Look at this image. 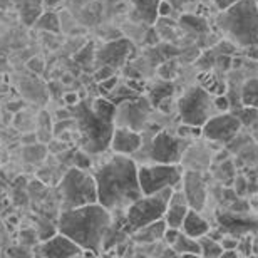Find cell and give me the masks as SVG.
<instances>
[{"instance_id": "cell-17", "label": "cell", "mask_w": 258, "mask_h": 258, "mask_svg": "<svg viewBox=\"0 0 258 258\" xmlns=\"http://www.w3.org/2000/svg\"><path fill=\"white\" fill-rule=\"evenodd\" d=\"M179 230H181L183 233H186L188 236H193V238L200 240L201 236L210 233V225H208V221L200 215V211L191 208L188 211L186 218H184Z\"/></svg>"}, {"instance_id": "cell-23", "label": "cell", "mask_w": 258, "mask_h": 258, "mask_svg": "<svg viewBox=\"0 0 258 258\" xmlns=\"http://www.w3.org/2000/svg\"><path fill=\"white\" fill-rule=\"evenodd\" d=\"M49 149L45 146V143H35V144H29V146H24V153L22 156L27 163L34 164V163H40L47 158Z\"/></svg>"}, {"instance_id": "cell-7", "label": "cell", "mask_w": 258, "mask_h": 258, "mask_svg": "<svg viewBox=\"0 0 258 258\" xmlns=\"http://www.w3.org/2000/svg\"><path fill=\"white\" fill-rule=\"evenodd\" d=\"M138 176L143 195H151L166 188L179 186L183 178V169L179 164L149 163L138 168Z\"/></svg>"}, {"instance_id": "cell-6", "label": "cell", "mask_w": 258, "mask_h": 258, "mask_svg": "<svg viewBox=\"0 0 258 258\" xmlns=\"http://www.w3.org/2000/svg\"><path fill=\"white\" fill-rule=\"evenodd\" d=\"M173 189L174 188H166L158 193L143 195L141 198H138L133 205H129L124 211L126 233L131 236L134 231L143 228V226L163 220Z\"/></svg>"}, {"instance_id": "cell-20", "label": "cell", "mask_w": 258, "mask_h": 258, "mask_svg": "<svg viewBox=\"0 0 258 258\" xmlns=\"http://www.w3.org/2000/svg\"><path fill=\"white\" fill-rule=\"evenodd\" d=\"M171 96H173V84L171 82H159L149 91V102L153 106H163L164 102L171 101Z\"/></svg>"}, {"instance_id": "cell-40", "label": "cell", "mask_w": 258, "mask_h": 258, "mask_svg": "<svg viewBox=\"0 0 258 258\" xmlns=\"http://www.w3.org/2000/svg\"><path fill=\"white\" fill-rule=\"evenodd\" d=\"M0 246H2V243H0Z\"/></svg>"}, {"instance_id": "cell-29", "label": "cell", "mask_w": 258, "mask_h": 258, "mask_svg": "<svg viewBox=\"0 0 258 258\" xmlns=\"http://www.w3.org/2000/svg\"><path fill=\"white\" fill-rule=\"evenodd\" d=\"M117 82H119L117 76H111V77H107V79L101 81L99 82V87H101V91H104V92H107V94H109V92L117 86Z\"/></svg>"}, {"instance_id": "cell-36", "label": "cell", "mask_w": 258, "mask_h": 258, "mask_svg": "<svg viewBox=\"0 0 258 258\" xmlns=\"http://www.w3.org/2000/svg\"><path fill=\"white\" fill-rule=\"evenodd\" d=\"M235 2H238V0H213L215 7L218 9V10H225V9H228L230 5H233Z\"/></svg>"}, {"instance_id": "cell-32", "label": "cell", "mask_w": 258, "mask_h": 258, "mask_svg": "<svg viewBox=\"0 0 258 258\" xmlns=\"http://www.w3.org/2000/svg\"><path fill=\"white\" fill-rule=\"evenodd\" d=\"M173 5L168 2V0H161L158 7V17H169V14L173 12Z\"/></svg>"}, {"instance_id": "cell-31", "label": "cell", "mask_w": 258, "mask_h": 258, "mask_svg": "<svg viewBox=\"0 0 258 258\" xmlns=\"http://www.w3.org/2000/svg\"><path fill=\"white\" fill-rule=\"evenodd\" d=\"M62 101H64V104L67 107H72V106H76L77 102L81 101V97H79V92H74V91H69V92H66V94L62 96Z\"/></svg>"}, {"instance_id": "cell-9", "label": "cell", "mask_w": 258, "mask_h": 258, "mask_svg": "<svg viewBox=\"0 0 258 258\" xmlns=\"http://www.w3.org/2000/svg\"><path fill=\"white\" fill-rule=\"evenodd\" d=\"M188 146L189 139H184L178 134L174 136L168 131H159L158 134H154L153 141L149 144L148 159L151 163L179 164Z\"/></svg>"}, {"instance_id": "cell-10", "label": "cell", "mask_w": 258, "mask_h": 258, "mask_svg": "<svg viewBox=\"0 0 258 258\" xmlns=\"http://www.w3.org/2000/svg\"><path fill=\"white\" fill-rule=\"evenodd\" d=\"M241 127V119L228 112L218 116H211L208 121L201 126V136L213 143H230Z\"/></svg>"}, {"instance_id": "cell-35", "label": "cell", "mask_w": 258, "mask_h": 258, "mask_svg": "<svg viewBox=\"0 0 258 258\" xmlns=\"http://www.w3.org/2000/svg\"><path fill=\"white\" fill-rule=\"evenodd\" d=\"M220 243H221V246H223V250H233L238 246V241H236L235 238H221Z\"/></svg>"}, {"instance_id": "cell-13", "label": "cell", "mask_w": 258, "mask_h": 258, "mask_svg": "<svg viewBox=\"0 0 258 258\" xmlns=\"http://www.w3.org/2000/svg\"><path fill=\"white\" fill-rule=\"evenodd\" d=\"M183 189L181 191L186 196L189 208L201 211L206 203V184L203 176L198 171H186L181 178Z\"/></svg>"}, {"instance_id": "cell-28", "label": "cell", "mask_w": 258, "mask_h": 258, "mask_svg": "<svg viewBox=\"0 0 258 258\" xmlns=\"http://www.w3.org/2000/svg\"><path fill=\"white\" fill-rule=\"evenodd\" d=\"M179 228H173V226H166V230H164V235H163V240H164V243H166L168 246H171L174 243V240L178 238V235H179Z\"/></svg>"}, {"instance_id": "cell-26", "label": "cell", "mask_w": 258, "mask_h": 258, "mask_svg": "<svg viewBox=\"0 0 258 258\" xmlns=\"http://www.w3.org/2000/svg\"><path fill=\"white\" fill-rule=\"evenodd\" d=\"M201 127L200 126H191V124H184L183 122V126L178 129V136H181L184 139H193L196 136H201Z\"/></svg>"}, {"instance_id": "cell-5", "label": "cell", "mask_w": 258, "mask_h": 258, "mask_svg": "<svg viewBox=\"0 0 258 258\" xmlns=\"http://www.w3.org/2000/svg\"><path fill=\"white\" fill-rule=\"evenodd\" d=\"M55 196H57L60 211L97 203L94 174L89 169H82L77 166L67 168L62 178L55 184Z\"/></svg>"}, {"instance_id": "cell-16", "label": "cell", "mask_w": 258, "mask_h": 258, "mask_svg": "<svg viewBox=\"0 0 258 258\" xmlns=\"http://www.w3.org/2000/svg\"><path fill=\"white\" fill-rule=\"evenodd\" d=\"M166 226L168 225L164 220L149 223L146 226H143V228L134 231L131 235V241L133 243H138V245H153V243H156V241H161Z\"/></svg>"}, {"instance_id": "cell-22", "label": "cell", "mask_w": 258, "mask_h": 258, "mask_svg": "<svg viewBox=\"0 0 258 258\" xmlns=\"http://www.w3.org/2000/svg\"><path fill=\"white\" fill-rule=\"evenodd\" d=\"M241 102L246 107L258 109V77H251L243 84L241 89Z\"/></svg>"}, {"instance_id": "cell-24", "label": "cell", "mask_w": 258, "mask_h": 258, "mask_svg": "<svg viewBox=\"0 0 258 258\" xmlns=\"http://www.w3.org/2000/svg\"><path fill=\"white\" fill-rule=\"evenodd\" d=\"M201 246V256H221L223 253V246L220 241H216L215 238H211L210 233L201 236L198 240Z\"/></svg>"}, {"instance_id": "cell-37", "label": "cell", "mask_w": 258, "mask_h": 258, "mask_svg": "<svg viewBox=\"0 0 258 258\" xmlns=\"http://www.w3.org/2000/svg\"><path fill=\"white\" fill-rule=\"evenodd\" d=\"M168 2L173 5L174 10H183L184 7H186V5L191 4L193 0H168Z\"/></svg>"}, {"instance_id": "cell-38", "label": "cell", "mask_w": 258, "mask_h": 258, "mask_svg": "<svg viewBox=\"0 0 258 258\" xmlns=\"http://www.w3.org/2000/svg\"><path fill=\"white\" fill-rule=\"evenodd\" d=\"M44 5H45V9H49V10H52L54 7H57V5L62 4V0H42Z\"/></svg>"}, {"instance_id": "cell-30", "label": "cell", "mask_w": 258, "mask_h": 258, "mask_svg": "<svg viewBox=\"0 0 258 258\" xmlns=\"http://www.w3.org/2000/svg\"><path fill=\"white\" fill-rule=\"evenodd\" d=\"M35 143H39V136L35 131H25L20 136V144H24V146H29V144H35Z\"/></svg>"}, {"instance_id": "cell-11", "label": "cell", "mask_w": 258, "mask_h": 258, "mask_svg": "<svg viewBox=\"0 0 258 258\" xmlns=\"http://www.w3.org/2000/svg\"><path fill=\"white\" fill-rule=\"evenodd\" d=\"M40 256H55V258H69V256H84V250L69 236L55 231L52 236L42 240L39 248L34 251Z\"/></svg>"}, {"instance_id": "cell-14", "label": "cell", "mask_w": 258, "mask_h": 258, "mask_svg": "<svg viewBox=\"0 0 258 258\" xmlns=\"http://www.w3.org/2000/svg\"><path fill=\"white\" fill-rule=\"evenodd\" d=\"M131 54V42L127 40H114V42H109L106 45H102V49L96 54L94 60L97 62V67L99 66H111L116 67L121 66L124 60L127 59V55Z\"/></svg>"}, {"instance_id": "cell-15", "label": "cell", "mask_w": 258, "mask_h": 258, "mask_svg": "<svg viewBox=\"0 0 258 258\" xmlns=\"http://www.w3.org/2000/svg\"><path fill=\"white\" fill-rule=\"evenodd\" d=\"M189 208V203L186 200V196L181 191V189H173L171 198L168 201L166 211H164V221H166L168 226H173V228H181L184 218H186Z\"/></svg>"}, {"instance_id": "cell-27", "label": "cell", "mask_w": 258, "mask_h": 258, "mask_svg": "<svg viewBox=\"0 0 258 258\" xmlns=\"http://www.w3.org/2000/svg\"><path fill=\"white\" fill-rule=\"evenodd\" d=\"M111 76H114V67L99 66V67H97V71L94 72V81L101 82V81H104V79H107V77H111Z\"/></svg>"}, {"instance_id": "cell-1", "label": "cell", "mask_w": 258, "mask_h": 258, "mask_svg": "<svg viewBox=\"0 0 258 258\" xmlns=\"http://www.w3.org/2000/svg\"><path fill=\"white\" fill-rule=\"evenodd\" d=\"M138 168L133 156L117 153L96 166L92 174L97 188V203L111 213H119L141 198L143 189L139 184Z\"/></svg>"}, {"instance_id": "cell-4", "label": "cell", "mask_w": 258, "mask_h": 258, "mask_svg": "<svg viewBox=\"0 0 258 258\" xmlns=\"http://www.w3.org/2000/svg\"><path fill=\"white\" fill-rule=\"evenodd\" d=\"M216 27L240 47H258V0H238L220 10Z\"/></svg>"}, {"instance_id": "cell-39", "label": "cell", "mask_w": 258, "mask_h": 258, "mask_svg": "<svg viewBox=\"0 0 258 258\" xmlns=\"http://www.w3.org/2000/svg\"><path fill=\"white\" fill-rule=\"evenodd\" d=\"M240 253L236 251V248L233 250H223V253H221V256H238Z\"/></svg>"}, {"instance_id": "cell-19", "label": "cell", "mask_w": 258, "mask_h": 258, "mask_svg": "<svg viewBox=\"0 0 258 258\" xmlns=\"http://www.w3.org/2000/svg\"><path fill=\"white\" fill-rule=\"evenodd\" d=\"M171 248L176 251V255H201L200 241L193 238V236H188L186 233H183V231H179L178 238L174 240Z\"/></svg>"}, {"instance_id": "cell-2", "label": "cell", "mask_w": 258, "mask_h": 258, "mask_svg": "<svg viewBox=\"0 0 258 258\" xmlns=\"http://www.w3.org/2000/svg\"><path fill=\"white\" fill-rule=\"evenodd\" d=\"M112 223V213L99 203L59 211L57 231L69 236L87 255H101L106 231Z\"/></svg>"}, {"instance_id": "cell-18", "label": "cell", "mask_w": 258, "mask_h": 258, "mask_svg": "<svg viewBox=\"0 0 258 258\" xmlns=\"http://www.w3.org/2000/svg\"><path fill=\"white\" fill-rule=\"evenodd\" d=\"M159 2H161V0H129L134 12L138 14V17L149 25H153L159 19L158 17Z\"/></svg>"}, {"instance_id": "cell-33", "label": "cell", "mask_w": 258, "mask_h": 258, "mask_svg": "<svg viewBox=\"0 0 258 258\" xmlns=\"http://www.w3.org/2000/svg\"><path fill=\"white\" fill-rule=\"evenodd\" d=\"M215 107L218 111H228V107H230V102L228 99H226L225 96H218V97H215Z\"/></svg>"}, {"instance_id": "cell-21", "label": "cell", "mask_w": 258, "mask_h": 258, "mask_svg": "<svg viewBox=\"0 0 258 258\" xmlns=\"http://www.w3.org/2000/svg\"><path fill=\"white\" fill-rule=\"evenodd\" d=\"M34 27L42 29L45 32H50V34H57L60 30V19L57 17V14H55L54 10H45V12H42L37 17Z\"/></svg>"}, {"instance_id": "cell-3", "label": "cell", "mask_w": 258, "mask_h": 258, "mask_svg": "<svg viewBox=\"0 0 258 258\" xmlns=\"http://www.w3.org/2000/svg\"><path fill=\"white\" fill-rule=\"evenodd\" d=\"M72 116L77 122L81 148L87 154H101L109 148L116 127V104L107 99L79 101L72 106Z\"/></svg>"}, {"instance_id": "cell-8", "label": "cell", "mask_w": 258, "mask_h": 258, "mask_svg": "<svg viewBox=\"0 0 258 258\" xmlns=\"http://www.w3.org/2000/svg\"><path fill=\"white\" fill-rule=\"evenodd\" d=\"M178 114L184 124L203 126L211 117V109H216L215 101L203 87H189L178 101Z\"/></svg>"}, {"instance_id": "cell-34", "label": "cell", "mask_w": 258, "mask_h": 258, "mask_svg": "<svg viewBox=\"0 0 258 258\" xmlns=\"http://www.w3.org/2000/svg\"><path fill=\"white\" fill-rule=\"evenodd\" d=\"M30 69H32L34 72H42L44 71V60H40L39 57H34V59H30L29 60V64H27Z\"/></svg>"}, {"instance_id": "cell-25", "label": "cell", "mask_w": 258, "mask_h": 258, "mask_svg": "<svg viewBox=\"0 0 258 258\" xmlns=\"http://www.w3.org/2000/svg\"><path fill=\"white\" fill-rule=\"evenodd\" d=\"M72 166H77V168H82V169H91L92 168V161L89 158L84 149H79V151H74V156H72V161H71Z\"/></svg>"}, {"instance_id": "cell-12", "label": "cell", "mask_w": 258, "mask_h": 258, "mask_svg": "<svg viewBox=\"0 0 258 258\" xmlns=\"http://www.w3.org/2000/svg\"><path fill=\"white\" fill-rule=\"evenodd\" d=\"M109 148L112 153L134 156L143 148V134L127 126H116L112 131Z\"/></svg>"}]
</instances>
